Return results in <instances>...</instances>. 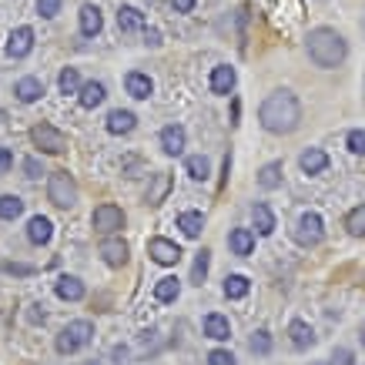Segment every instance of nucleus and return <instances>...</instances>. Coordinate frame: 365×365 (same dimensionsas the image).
I'll return each instance as SVG.
<instances>
[{
	"label": "nucleus",
	"mask_w": 365,
	"mask_h": 365,
	"mask_svg": "<svg viewBox=\"0 0 365 365\" xmlns=\"http://www.w3.org/2000/svg\"><path fill=\"white\" fill-rule=\"evenodd\" d=\"M315 365H325V362H315Z\"/></svg>",
	"instance_id": "de8ad7c7"
},
{
	"label": "nucleus",
	"mask_w": 365,
	"mask_h": 365,
	"mask_svg": "<svg viewBox=\"0 0 365 365\" xmlns=\"http://www.w3.org/2000/svg\"><path fill=\"white\" fill-rule=\"evenodd\" d=\"M14 168V155H11V148H0V175H7Z\"/></svg>",
	"instance_id": "a19ab883"
},
{
	"label": "nucleus",
	"mask_w": 365,
	"mask_h": 365,
	"mask_svg": "<svg viewBox=\"0 0 365 365\" xmlns=\"http://www.w3.org/2000/svg\"><path fill=\"white\" fill-rule=\"evenodd\" d=\"M208 248H201L198 252V258H195V265H191V282H195V285H201V282H205V275H208Z\"/></svg>",
	"instance_id": "f704fd0d"
},
{
	"label": "nucleus",
	"mask_w": 365,
	"mask_h": 365,
	"mask_svg": "<svg viewBox=\"0 0 365 365\" xmlns=\"http://www.w3.org/2000/svg\"><path fill=\"white\" fill-rule=\"evenodd\" d=\"M148 255L155 258L158 265H175L178 258H181V248L175 242H168V238H151L148 242Z\"/></svg>",
	"instance_id": "6e6552de"
},
{
	"label": "nucleus",
	"mask_w": 365,
	"mask_h": 365,
	"mask_svg": "<svg viewBox=\"0 0 365 365\" xmlns=\"http://www.w3.org/2000/svg\"><path fill=\"white\" fill-rule=\"evenodd\" d=\"M178 292H181V282H178V278H161L155 285V299L158 302H175Z\"/></svg>",
	"instance_id": "c756f323"
},
{
	"label": "nucleus",
	"mask_w": 365,
	"mask_h": 365,
	"mask_svg": "<svg viewBox=\"0 0 365 365\" xmlns=\"http://www.w3.org/2000/svg\"><path fill=\"white\" fill-rule=\"evenodd\" d=\"M262 128L272 134H292L302 124V104L292 91H272L265 101H262Z\"/></svg>",
	"instance_id": "f257e3e1"
},
{
	"label": "nucleus",
	"mask_w": 365,
	"mask_h": 365,
	"mask_svg": "<svg viewBox=\"0 0 365 365\" xmlns=\"http://www.w3.org/2000/svg\"><path fill=\"white\" fill-rule=\"evenodd\" d=\"M101 258L111 268H121L124 262H128V242H121V238H104V242H101Z\"/></svg>",
	"instance_id": "9b49d317"
},
{
	"label": "nucleus",
	"mask_w": 365,
	"mask_h": 365,
	"mask_svg": "<svg viewBox=\"0 0 365 365\" xmlns=\"http://www.w3.org/2000/svg\"><path fill=\"white\" fill-rule=\"evenodd\" d=\"M14 94H17V101H24V104H34V101L44 98V84L37 78H21L17 88H14Z\"/></svg>",
	"instance_id": "f3484780"
},
{
	"label": "nucleus",
	"mask_w": 365,
	"mask_h": 365,
	"mask_svg": "<svg viewBox=\"0 0 365 365\" xmlns=\"http://www.w3.org/2000/svg\"><path fill=\"white\" fill-rule=\"evenodd\" d=\"M185 168H188V175L195 178V181H205V178L211 175V161L205 155H191L188 161H185Z\"/></svg>",
	"instance_id": "cd10ccee"
},
{
	"label": "nucleus",
	"mask_w": 365,
	"mask_h": 365,
	"mask_svg": "<svg viewBox=\"0 0 365 365\" xmlns=\"http://www.w3.org/2000/svg\"><path fill=\"white\" fill-rule=\"evenodd\" d=\"M161 148H165V155H181L185 151V128L181 124H168L161 131Z\"/></svg>",
	"instance_id": "4468645a"
},
{
	"label": "nucleus",
	"mask_w": 365,
	"mask_h": 365,
	"mask_svg": "<svg viewBox=\"0 0 365 365\" xmlns=\"http://www.w3.org/2000/svg\"><path fill=\"white\" fill-rule=\"evenodd\" d=\"M91 225H94V232L101 235H114L124 228V211L118 205H98L94 215H91Z\"/></svg>",
	"instance_id": "423d86ee"
},
{
	"label": "nucleus",
	"mask_w": 365,
	"mask_h": 365,
	"mask_svg": "<svg viewBox=\"0 0 365 365\" xmlns=\"http://www.w3.org/2000/svg\"><path fill=\"white\" fill-rule=\"evenodd\" d=\"M232 88H235V67H228V64L215 67L211 71V91L215 94H232Z\"/></svg>",
	"instance_id": "6ab92c4d"
},
{
	"label": "nucleus",
	"mask_w": 365,
	"mask_h": 365,
	"mask_svg": "<svg viewBox=\"0 0 365 365\" xmlns=\"http://www.w3.org/2000/svg\"><path fill=\"white\" fill-rule=\"evenodd\" d=\"M4 272H14V275H31L27 265H4Z\"/></svg>",
	"instance_id": "c03bdc74"
},
{
	"label": "nucleus",
	"mask_w": 365,
	"mask_h": 365,
	"mask_svg": "<svg viewBox=\"0 0 365 365\" xmlns=\"http://www.w3.org/2000/svg\"><path fill=\"white\" fill-rule=\"evenodd\" d=\"M47 198L54 201L57 208H74L78 205V185L67 171H51L47 178Z\"/></svg>",
	"instance_id": "7ed1b4c3"
},
{
	"label": "nucleus",
	"mask_w": 365,
	"mask_h": 365,
	"mask_svg": "<svg viewBox=\"0 0 365 365\" xmlns=\"http://www.w3.org/2000/svg\"><path fill=\"white\" fill-rule=\"evenodd\" d=\"M252 222H255V235H272L275 232V211L268 208V205H255Z\"/></svg>",
	"instance_id": "aec40b11"
},
{
	"label": "nucleus",
	"mask_w": 365,
	"mask_h": 365,
	"mask_svg": "<svg viewBox=\"0 0 365 365\" xmlns=\"http://www.w3.org/2000/svg\"><path fill=\"white\" fill-rule=\"evenodd\" d=\"M288 335H292V345L295 349H309V345H315V332H312L309 322L295 319L292 325H288Z\"/></svg>",
	"instance_id": "4be33fe9"
},
{
	"label": "nucleus",
	"mask_w": 365,
	"mask_h": 365,
	"mask_svg": "<svg viewBox=\"0 0 365 365\" xmlns=\"http://www.w3.org/2000/svg\"><path fill=\"white\" fill-rule=\"evenodd\" d=\"M104 98H108V94H104V84H101V81H88V84H81L78 88L81 108H88V111H94Z\"/></svg>",
	"instance_id": "ddd939ff"
},
{
	"label": "nucleus",
	"mask_w": 365,
	"mask_h": 365,
	"mask_svg": "<svg viewBox=\"0 0 365 365\" xmlns=\"http://www.w3.org/2000/svg\"><path fill=\"white\" fill-rule=\"evenodd\" d=\"M61 4H64V0H37V14H41V17H57V14H61Z\"/></svg>",
	"instance_id": "e433bc0d"
},
{
	"label": "nucleus",
	"mask_w": 365,
	"mask_h": 365,
	"mask_svg": "<svg viewBox=\"0 0 365 365\" xmlns=\"http://www.w3.org/2000/svg\"><path fill=\"white\" fill-rule=\"evenodd\" d=\"M21 211H24V201L17 195H0V218L4 222H14Z\"/></svg>",
	"instance_id": "c85d7f7f"
},
{
	"label": "nucleus",
	"mask_w": 365,
	"mask_h": 365,
	"mask_svg": "<svg viewBox=\"0 0 365 365\" xmlns=\"http://www.w3.org/2000/svg\"><path fill=\"white\" fill-rule=\"evenodd\" d=\"M168 191H171V175H155V188L148 191V205H161Z\"/></svg>",
	"instance_id": "473e14b6"
},
{
	"label": "nucleus",
	"mask_w": 365,
	"mask_h": 365,
	"mask_svg": "<svg viewBox=\"0 0 365 365\" xmlns=\"http://www.w3.org/2000/svg\"><path fill=\"white\" fill-rule=\"evenodd\" d=\"M134 124H138V118H134L131 111H111L108 114V131L111 134H131Z\"/></svg>",
	"instance_id": "b1692460"
},
{
	"label": "nucleus",
	"mask_w": 365,
	"mask_h": 365,
	"mask_svg": "<svg viewBox=\"0 0 365 365\" xmlns=\"http://www.w3.org/2000/svg\"><path fill=\"white\" fill-rule=\"evenodd\" d=\"M345 141H349V151H352V155H365V131H349Z\"/></svg>",
	"instance_id": "4c0bfd02"
},
{
	"label": "nucleus",
	"mask_w": 365,
	"mask_h": 365,
	"mask_svg": "<svg viewBox=\"0 0 365 365\" xmlns=\"http://www.w3.org/2000/svg\"><path fill=\"white\" fill-rule=\"evenodd\" d=\"M352 359H355L352 349H335V352H332V362H329V365H352Z\"/></svg>",
	"instance_id": "ea45409f"
},
{
	"label": "nucleus",
	"mask_w": 365,
	"mask_h": 365,
	"mask_svg": "<svg viewBox=\"0 0 365 365\" xmlns=\"http://www.w3.org/2000/svg\"><path fill=\"white\" fill-rule=\"evenodd\" d=\"M299 165H302L305 175H322V171L329 168V155H325L322 148H309V151H302Z\"/></svg>",
	"instance_id": "f8f14e48"
},
{
	"label": "nucleus",
	"mask_w": 365,
	"mask_h": 365,
	"mask_svg": "<svg viewBox=\"0 0 365 365\" xmlns=\"http://www.w3.org/2000/svg\"><path fill=\"white\" fill-rule=\"evenodd\" d=\"M178 228L188 238H198L201 228H205V215L201 211H185V215H178Z\"/></svg>",
	"instance_id": "a878e982"
},
{
	"label": "nucleus",
	"mask_w": 365,
	"mask_h": 365,
	"mask_svg": "<svg viewBox=\"0 0 365 365\" xmlns=\"http://www.w3.org/2000/svg\"><path fill=\"white\" fill-rule=\"evenodd\" d=\"M101 27H104L101 11L94 4H84V7H81V34H84V37H94V34H101Z\"/></svg>",
	"instance_id": "dca6fc26"
},
{
	"label": "nucleus",
	"mask_w": 365,
	"mask_h": 365,
	"mask_svg": "<svg viewBox=\"0 0 365 365\" xmlns=\"http://www.w3.org/2000/svg\"><path fill=\"white\" fill-rule=\"evenodd\" d=\"M278 185H282V161H272V165H265L258 171V188L275 191Z\"/></svg>",
	"instance_id": "bb28decb"
},
{
	"label": "nucleus",
	"mask_w": 365,
	"mask_h": 365,
	"mask_svg": "<svg viewBox=\"0 0 365 365\" xmlns=\"http://www.w3.org/2000/svg\"><path fill=\"white\" fill-rule=\"evenodd\" d=\"M248 278L245 275H228L225 278V295H228V299H245V295H248Z\"/></svg>",
	"instance_id": "7c9ffc66"
},
{
	"label": "nucleus",
	"mask_w": 365,
	"mask_h": 365,
	"mask_svg": "<svg viewBox=\"0 0 365 365\" xmlns=\"http://www.w3.org/2000/svg\"><path fill=\"white\" fill-rule=\"evenodd\" d=\"M57 88H61V94H78V88H81L78 67H64L61 78H57Z\"/></svg>",
	"instance_id": "2f4dec72"
},
{
	"label": "nucleus",
	"mask_w": 365,
	"mask_h": 365,
	"mask_svg": "<svg viewBox=\"0 0 365 365\" xmlns=\"http://www.w3.org/2000/svg\"><path fill=\"white\" fill-rule=\"evenodd\" d=\"M228 248H232L235 255H252L255 252V232L252 228H235L232 235H228Z\"/></svg>",
	"instance_id": "2eb2a0df"
},
{
	"label": "nucleus",
	"mask_w": 365,
	"mask_h": 365,
	"mask_svg": "<svg viewBox=\"0 0 365 365\" xmlns=\"http://www.w3.org/2000/svg\"><path fill=\"white\" fill-rule=\"evenodd\" d=\"M118 31L121 34L144 31V14L138 11V7H121V11H118Z\"/></svg>",
	"instance_id": "a211bd4d"
},
{
	"label": "nucleus",
	"mask_w": 365,
	"mask_h": 365,
	"mask_svg": "<svg viewBox=\"0 0 365 365\" xmlns=\"http://www.w3.org/2000/svg\"><path fill=\"white\" fill-rule=\"evenodd\" d=\"M322 218L315 215V211H305L299 218V228H295V242L305 245V248H315V245L322 242Z\"/></svg>",
	"instance_id": "0eeeda50"
},
{
	"label": "nucleus",
	"mask_w": 365,
	"mask_h": 365,
	"mask_svg": "<svg viewBox=\"0 0 365 365\" xmlns=\"http://www.w3.org/2000/svg\"><path fill=\"white\" fill-rule=\"evenodd\" d=\"M345 228H349V235L362 238V235H365V205H359V208L349 211V218H345Z\"/></svg>",
	"instance_id": "72a5a7b5"
},
{
	"label": "nucleus",
	"mask_w": 365,
	"mask_h": 365,
	"mask_svg": "<svg viewBox=\"0 0 365 365\" xmlns=\"http://www.w3.org/2000/svg\"><path fill=\"white\" fill-rule=\"evenodd\" d=\"M171 4H175V11H178V14H188L191 7L198 4V0H171Z\"/></svg>",
	"instance_id": "37998d69"
},
{
	"label": "nucleus",
	"mask_w": 365,
	"mask_h": 365,
	"mask_svg": "<svg viewBox=\"0 0 365 365\" xmlns=\"http://www.w3.org/2000/svg\"><path fill=\"white\" fill-rule=\"evenodd\" d=\"M27 235H31L34 245H47L51 235H54V228H51V222H47L44 215H37V218H31V225H27Z\"/></svg>",
	"instance_id": "393cba45"
},
{
	"label": "nucleus",
	"mask_w": 365,
	"mask_h": 365,
	"mask_svg": "<svg viewBox=\"0 0 365 365\" xmlns=\"http://www.w3.org/2000/svg\"><path fill=\"white\" fill-rule=\"evenodd\" d=\"M144 37H148V44H151V47H158V44H161V41H158V31H148V34H144Z\"/></svg>",
	"instance_id": "a18cd8bd"
},
{
	"label": "nucleus",
	"mask_w": 365,
	"mask_h": 365,
	"mask_svg": "<svg viewBox=\"0 0 365 365\" xmlns=\"http://www.w3.org/2000/svg\"><path fill=\"white\" fill-rule=\"evenodd\" d=\"M31 47H34V31L31 27H17V31L11 34V41H7V57L21 61V57L31 54Z\"/></svg>",
	"instance_id": "1a4fd4ad"
},
{
	"label": "nucleus",
	"mask_w": 365,
	"mask_h": 365,
	"mask_svg": "<svg viewBox=\"0 0 365 365\" xmlns=\"http://www.w3.org/2000/svg\"><path fill=\"white\" fill-rule=\"evenodd\" d=\"M31 141L41 148V151H47V155H61V151H67V134L64 131H57L54 124H34V131H31Z\"/></svg>",
	"instance_id": "39448f33"
},
{
	"label": "nucleus",
	"mask_w": 365,
	"mask_h": 365,
	"mask_svg": "<svg viewBox=\"0 0 365 365\" xmlns=\"http://www.w3.org/2000/svg\"><path fill=\"white\" fill-rule=\"evenodd\" d=\"M305 47H309V57L315 67H339L345 61V54H349V44H345V37L339 31H332V27H315V31L309 34V41H305Z\"/></svg>",
	"instance_id": "f03ea898"
},
{
	"label": "nucleus",
	"mask_w": 365,
	"mask_h": 365,
	"mask_svg": "<svg viewBox=\"0 0 365 365\" xmlns=\"http://www.w3.org/2000/svg\"><path fill=\"white\" fill-rule=\"evenodd\" d=\"M57 299H64V302H81L84 299V282L81 278H61L57 282Z\"/></svg>",
	"instance_id": "5701e85b"
},
{
	"label": "nucleus",
	"mask_w": 365,
	"mask_h": 365,
	"mask_svg": "<svg viewBox=\"0 0 365 365\" xmlns=\"http://www.w3.org/2000/svg\"><path fill=\"white\" fill-rule=\"evenodd\" d=\"M205 335H208V339H215V342H225V339L232 335V325H228V319H225V315L211 312L208 319H205Z\"/></svg>",
	"instance_id": "412c9836"
},
{
	"label": "nucleus",
	"mask_w": 365,
	"mask_h": 365,
	"mask_svg": "<svg viewBox=\"0 0 365 365\" xmlns=\"http://www.w3.org/2000/svg\"><path fill=\"white\" fill-rule=\"evenodd\" d=\"M24 171H27V178L44 175V168H41V161H37V158H27V161H24Z\"/></svg>",
	"instance_id": "79ce46f5"
},
{
	"label": "nucleus",
	"mask_w": 365,
	"mask_h": 365,
	"mask_svg": "<svg viewBox=\"0 0 365 365\" xmlns=\"http://www.w3.org/2000/svg\"><path fill=\"white\" fill-rule=\"evenodd\" d=\"M359 339H362V345H365V325H362V329H359Z\"/></svg>",
	"instance_id": "49530a36"
},
{
	"label": "nucleus",
	"mask_w": 365,
	"mask_h": 365,
	"mask_svg": "<svg viewBox=\"0 0 365 365\" xmlns=\"http://www.w3.org/2000/svg\"><path fill=\"white\" fill-rule=\"evenodd\" d=\"M252 352L255 355H268V352H272V335H268V332H255Z\"/></svg>",
	"instance_id": "c9c22d12"
},
{
	"label": "nucleus",
	"mask_w": 365,
	"mask_h": 365,
	"mask_svg": "<svg viewBox=\"0 0 365 365\" xmlns=\"http://www.w3.org/2000/svg\"><path fill=\"white\" fill-rule=\"evenodd\" d=\"M124 88H128V94L138 101H148L151 94H155V81L148 78V74H141V71H131L128 78H124Z\"/></svg>",
	"instance_id": "9d476101"
},
{
	"label": "nucleus",
	"mask_w": 365,
	"mask_h": 365,
	"mask_svg": "<svg viewBox=\"0 0 365 365\" xmlns=\"http://www.w3.org/2000/svg\"><path fill=\"white\" fill-rule=\"evenodd\" d=\"M208 365H238V362H235L232 352H225V349H215V352L208 355Z\"/></svg>",
	"instance_id": "58836bf2"
},
{
	"label": "nucleus",
	"mask_w": 365,
	"mask_h": 365,
	"mask_svg": "<svg viewBox=\"0 0 365 365\" xmlns=\"http://www.w3.org/2000/svg\"><path fill=\"white\" fill-rule=\"evenodd\" d=\"M94 339V325H91L88 319H78V322H71L64 332L57 335V352L61 355H71V352H78V349H84V345Z\"/></svg>",
	"instance_id": "20e7f679"
}]
</instances>
